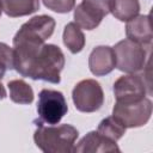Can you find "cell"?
Returning <instances> with one entry per match:
<instances>
[{"label": "cell", "instance_id": "cell-19", "mask_svg": "<svg viewBox=\"0 0 153 153\" xmlns=\"http://www.w3.org/2000/svg\"><path fill=\"white\" fill-rule=\"evenodd\" d=\"M0 65L6 69L14 68V59H13V48L8 47L5 43H0Z\"/></svg>", "mask_w": 153, "mask_h": 153}, {"label": "cell", "instance_id": "cell-16", "mask_svg": "<svg viewBox=\"0 0 153 153\" xmlns=\"http://www.w3.org/2000/svg\"><path fill=\"white\" fill-rule=\"evenodd\" d=\"M63 43L68 50L73 54H76L82 50L85 45V36L81 29L75 23H68L63 30Z\"/></svg>", "mask_w": 153, "mask_h": 153}, {"label": "cell", "instance_id": "cell-22", "mask_svg": "<svg viewBox=\"0 0 153 153\" xmlns=\"http://www.w3.org/2000/svg\"><path fill=\"white\" fill-rule=\"evenodd\" d=\"M1 12H2V8H1V4H0V16H1Z\"/></svg>", "mask_w": 153, "mask_h": 153}, {"label": "cell", "instance_id": "cell-9", "mask_svg": "<svg viewBox=\"0 0 153 153\" xmlns=\"http://www.w3.org/2000/svg\"><path fill=\"white\" fill-rule=\"evenodd\" d=\"M55 20L45 14L32 17L29 22L24 23L14 36L27 37L37 41L45 42L54 32Z\"/></svg>", "mask_w": 153, "mask_h": 153}, {"label": "cell", "instance_id": "cell-2", "mask_svg": "<svg viewBox=\"0 0 153 153\" xmlns=\"http://www.w3.org/2000/svg\"><path fill=\"white\" fill-rule=\"evenodd\" d=\"M78 136L76 128L71 124L43 126L37 122L33 140L36 146L44 153H71Z\"/></svg>", "mask_w": 153, "mask_h": 153}, {"label": "cell", "instance_id": "cell-14", "mask_svg": "<svg viewBox=\"0 0 153 153\" xmlns=\"http://www.w3.org/2000/svg\"><path fill=\"white\" fill-rule=\"evenodd\" d=\"M110 12L121 22H129L139 16L140 4L139 0H112Z\"/></svg>", "mask_w": 153, "mask_h": 153}, {"label": "cell", "instance_id": "cell-15", "mask_svg": "<svg viewBox=\"0 0 153 153\" xmlns=\"http://www.w3.org/2000/svg\"><path fill=\"white\" fill-rule=\"evenodd\" d=\"M7 87L10 90V98L17 104H30L33 100V91L31 86L22 79H14L8 81Z\"/></svg>", "mask_w": 153, "mask_h": 153}, {"label": "cell", "instance_id": "cell-1", "mask_svg": "<svg viewBox=\"0 0 153 153\" xmlns=\"http://www.w3.org/2000/svg\"><path fill=\"white\" fill-rule=\"evenodd\" d=\"M13 59L14 69L20 75L53 84L60 82V72L65 66V55L57 45L14 36Z\"/></svg>", "mask_w": 153, "mask_h": 153}, {"label": "cell", "instance_id": "cell-8", "mask_svg": "<svg viewBox=\"0 0 153 153\" xmlns=\"http://www.w3.org/2000/svg\"><path fill=\"white\" fill-rule=\"evenodd\" d=\"M114 93L116 103L127 104L139 102L146 94L145 80L135 73L122 75L114 84Z\"/></svg>", "mask_w": 153, "mask_h": 153}, {"label": "cell", "instance_id": "cell-12", "mask_svg": "<svg viewBox=\"0 0 153 153\" xmlns=\"http://www.w3.org/2000/svg\"><path fill=\"white\" fill-rule=\"evenodd\" d=\"M126 35L128 39L134 41L139 44H151L153 33L149 16H136L127 22Z\"/></svg>", "mask_w": 153, "mask_h": 153}, {"label": "cell", "instance_id": "cell-11", "mask_svg": "<svg viewBox=\"0 0 153 153\" xmlns=\"http://www.w3.org/2000/svg\"><path fill=\"white\" fill-rule=\"evenodd\" d=\"M88 67L91 73L96 76H102L112 72V69L116 67L114 49L108 45L96 47L90 54Z\"/></svg>", "mask_w": 153, "mask_h": 153}, {"label": "cell", "instance_id": "cell-17", "mask_svg": "<svg viewBox=\"0 0 153 153\" xmlns=\"http://www.w3.org/2000/svg\"><path fill=\"white\" fill-rule=\"evenodd\" d=\"M126 127L114 116H109L106 118H104L99 124H98V129L97 131L100 133L102 135H104L105 137L112 140V141H117L120 140L124 133H126Z\"/></svg>", "mask_w": 153, "mask_h": 153}, {"label": "cell", "instance_id": "cell-10", "mask_svg": "<svg viewBox=\"0 0 153 153\" xmlns=\"http://www.w3.org/2000/svg\"><path fill=\"white\" fill-rule=\"evenodd\" d=\"M73 152L76 153H118L120 148L117 143L98 131L87 133L73 148Z\"/></svg>", "mask_w": 153, "mask_h": 153}, {"label": "cell", "instance_id": "cell-7", "mask_svg": "<svg viewBox=\"0 0 153 153\" xmlns=\"http://www.w3.org/2000/svg\"><path fill=\"white\" fill-rule=\"evenodd\" d=\"M112 0H82L74 8V23L85 30L96 29L102 19L110 13Z\"/></svg>", "mask_w": 153, "mask_h": 153}, {"label": "cell", "instance_id": "cell-20", "mask_svg": "<svg viewBox=\"0 0 153 153\" xmlns=\"http://www.w3.org/2000/svg\"><path fill=\"white\" fill-rule=\"evenodd\" d=\"M5 97H6V90H5L4 85L1 84V79H0V100L4 99Z\"/></svg>", "mask_w": 153, "mask_h": 153}, {"label": "cell", "instance_id": "cell-3", "mask_svg": "<svg viewBox=\"0 0 153 153\" xmlns=\"http://www.w3.org/2000/svg\"><path fill=\"white\" fill-rule=\"evenodd\" d=\"M116 59V67L124 73H137L145 68L147 53L142 44L130 39H123L112 48Z\"/></svg>", "mask_w": 153, "mask_h": 153}, {"label": "cell", "instance_id": "cell-5", "mask_svg": "<svg viewBox=\"0 0 153 153\" xmlns=\"http://www.w3.org/2000/svg\"><path fill=\"white\" fill-rule=\"evenodd\" d=\"M152 115V102L143 98L135 103H115L112 116L126 128H137L145 126Z\"/></svg>", "mask_w": 153, "mask_h": 153}, {"label": "cell", "instance_id": "cell-6", "mask_svg": "<svg viewBox=\"0 0 153 153\" xmlns=\"http://www.w3.org/2000/svg\"><path fill=\"white\" fill-rule=\"evenodd\" d=\"M73 103L81 112H94L104 103V93L98 81L85 79L79 81L72 92Z\"/></svg>", "mask_w": 153, "mask_h": 153}, {"label": "cell", "instance_id": "cell-13", "mask_svg": "<svg viewBox=\"0 0 153 153\" xmlns=\"http://www.w3.org/2000/svg\"><path fill=\"white\" fill-rule=\"evenodd\" d=\"M0 4L2 11L11 18L29 16L39 7V0H0Z\"/></svg>", "mask_w": 153, "mask_h": 153}, {"label": "cell", "instance_id": "cell-18", "mask_svg": "<svg viewBox=\"0 0 153 153\" xmlns=\"http://www.w3.org/2000/svg\"><path fill=\"white\" fill-rule=\"evenodd\" d=\"M43 4L48 10L57 13H68L75 6V0H43Z\"/></svg>", "mask_w": 153, "mask_h": 153}, {"label": "cell", "instance_id": "cell-21", "mask_svg": "<svg viewBox=\"0 0 153 153\" xmlns=\"http://www.w3.org/2000/svg\"><path fill=\"white\" fill-rule=\"evenodd\" d=\"M5 72H6V68L0 65V79H2V76L5 75Z\"/></svg>", "mask_w": 153, "mask_h": 153}, {"label": "cell", "instance_id": "cell-4", "mask_svg": "<svg viewBox=\"0 0 153 153\" xmlns=\"http://www.w3.org/2000/svg\"><path fill=\"white\" fill-rule=\"evenodd\" d=\"M67 111V102L60 91L44 88L39 92L37 102V112L39 115L38 122L57 124Z\"/></svg>", "mask_w": 153, "mask_h": 153}]
</instances>
